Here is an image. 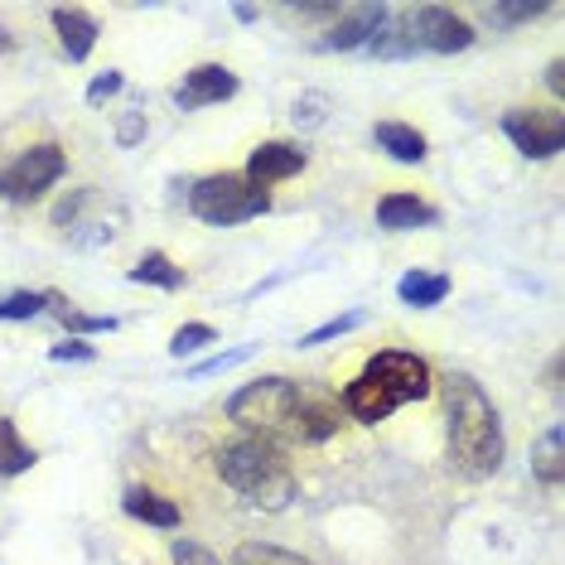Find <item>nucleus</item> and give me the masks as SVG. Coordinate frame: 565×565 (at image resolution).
<instances>
[{
    "mask_svg": "<svg viewBox=\"0 0 565 565\" xmlns=\"http://www.w3.org/2000/svg\"><path fill=\"white\" fill-rule=\"evenodd\" d=\"M34 449L20 440V430H15V420L10 416H0V479H15V473H30L34 469Z\"/></svg>",
    "mask_w": 565,
    "mask_h": 565,
    "instance_id": "aec40b11",
    "label": "nucleus"
},
{
    "mask_svg": "<svg viewBox=\"0 0 565 565\" xmlns=\"http://www.w3.org/2000/svg\"><path fill=\"white\" fill-rule=\"evenodd\" d=\"M140 140H146V111H126V117L117 121V146L131 150V146H140Z\"/></svg>",
    "mask_w": 565,
    "mask_h": 565,
    "instance_id": "c85d7f7f",
    "label": "nucleus"
},
{
    "mask_svg": "<svg viewBox=\"0 0 565 565\" xmlns=\"http://www.w3.org/2000/svg\"><path fill=\"white\" fill-rule=\"evenodd\" d=\"M121 87H126V78H121V73H117V68L97 73V78H93V83H87V107H102V102H107V97H117V93H121Z\"/></svg>",
    "mask_w": 565,
    "mask_h": 565,
    "instance_id": "bb28decb",
    "label": "nucleus"
},
{
    "mask_svg": "<svg viewBox=\"0 0 565 565\" xmlns=\"http://www.w3.org/2000/svg\"><path fill=\"white\" fill-rule=\"evenodd\" d=\"M435 392V372L420 353H406V349H382L372 353L363 372L343 387L339 406L349 411L358 426H377L387 420L392 411H402L406 402H426Z\"/></svg>",
    "mask_w": 565,
    "mask_h": 565,
    "instance_id": "7ed1b4c3",
    "label": "nucleus"
},
{
    "mask_svg": "<svg viewBox=\"0 0 565 565\" xmlns=\"http://www.w3.org/2000/svg\"><path fill=\"white\" fill-rule=\"evenodd\" d=\"M49 20H54V30H58V44H63V54H68V63H83L87 54L97 49V20L87 15V10L78 6H54L49 10Z\"/></svg>",
    "mask_w": 565,
    "mask_h": 565,
    "instance_id": "f8f14e48",
    "label": "nucleus"
},
{
    "mask_svg": "<svg viewBox=\"0 0 565 565\" xmlns=\"http://www.w3.org/2000/svg\"><path fill=\"white\" fill-rule=\"evenodd\" d=\"M372 140H377V150H387L396 164H420L426 160V136H420L416 126H406V121H377L372 126Z\"/></svg>",
    "mask_w": 565,
    "mask_h": 565,
    "instance_id": "2eb2a0df",
    "label": "nucleus"
},
{
    "mask_svg": "<svg viewBox=\"0 0 565 565\" xmlns=\"http://www.w3.org/2000/svg\"><path fill=\"white\" fill-rule=\"evenodd\" d=\"M561 445H565V430H561V426H551L542 440L532 445V473H536V479H542L546 488H561V479H565Z\"/></svg>",
    "mask_w": 565,
    "mask_h": 565,
    "instance_id": "6ab92c4d",
    "label": "nucleus"
},
{
    "mask_svg": "<svg viewBox=\"0 0 565 565\" xmlns=\"http://www.w3.org/2000/svg\"><path fill=\"white\" fill-rule=\"evenodd\" d=\"M503 136L522 150L526 160H551L565 150V111L542 107H512L503 117Z\"/></svg>",
    "mask_w": 565,
    "mask_h": 565,
    "instance_id": "0eeeda50",
    "label": "nucleus"
},
{
    "mask_svg": "<svg viewBox=\"0 0 565 565\" xmlns=\"http://www.w3.org/2000/svg\"><path fill=\"white\" fill-rule=\"evenodd\" d=\"M174 107L179 111H199V107H217V102L237 97V73L223 68V63H199L184 78L174 83Z\"/></svg>",
    "mask_w": 565,
    "mask_h": 565,
    "instance_id": "1a4fd4ad",
    "label": "nucleus"
},
{
    "mask_svg": "<svg viewBox=\"0 0 565 565\" xmlns=\"http://www.w3.org/2000/svg\"><path fill=\"white\" fill-rule=\"evenodd\" d=\"M445 455L449 469L469 483H483L503 469L508 440H503V416L488 402V392L465 372L445 377Z\"/></svg>",
    "mask_w": 565,
    "mask_h": 565,
    "instance_id": "f03ea898",
    "label": "nucleus"
},
{
    "mask_svg": "<svg viewBox=\"0 0 565 565\" xmlns=\"http://www.w3.org/2000/svg\"><path fill=\"white\" fill-rule=\"evenodd\" d=\"M49 358H54V363H93L97 349H93L87 339H63V343H54V349H49Z\"/></svg>",
    "mask_w": 565,
    "mask_h": 565,
    "instance_id": "cd10ccee",
    "label": "nucleus"
},
{
    "mask_svg": "<svg viewBox=\"0 0 565 565\" xmlns=\"http://www.w3.org/2000/svg\"><path fill=\"white\" fill-rule=\"evenodd\" d=\"M411 34H416L420 54H465L473 44V24L445 6H420L411 10Z\"/></svg>",
    "mask_w": 565,
    "mask_h": 565,
    "instance_id": "6e6552de",
    "label": "nucleus"
},
{
    "mask_svg": "<svg viewBox=\"0 0 565 565\" xmlns=\"http://www.w3.org/2000/svg\"><path fill=\"white\" fill-rule=\"evenodd\" d=\"M233 15H237L242 24H252V20H256V6H237V10H233Z\"/></svg>",
    "mask_w": 565,
    "mask_h": 565,
    "instance_id": "f704fd0d",
    "label": "nucleus"
},
{
    "mask_svg": "<svg viewBox=\"0 0 565 565\" xmlns=\"http://www.w3.org/2000/svg\"><path fill=\"white\" fill-rule=\"evenodd\" d=\"M387 15H392V10L387 6H372V0H367V6H343L339 15H333V24L324 30L319 49H329V54H333V49H343V54H349V49H367V40L382 30V24H387Z\"/></svg>",
    "mask_w": 565,
    "mask_h": 565,
    "instance_id": "9d476101",
    "label": "nucleus"
},
{
    "mask_svg": "<svg viewBox=\"0 0 565 565\" xmlns=\"http://www.w3.org/2000/svg\"><path fill=\"white\" fill-rule=\"evenodd\" d=\"M546 87H551L556 97H565V63H561V58L546 63Z\"/></svg>",
    "mask_w": 565,
    "mask_h": 565,
    "instance_id": "2f4dec72",
    "label": "nucleus"
},
{
    "mask_svg": "<svg viewBox=\"0 0 565 565\" xmlns=\"http://www.w3.org/2000/svg\"><path fill=\"white\" fill-rule=\"evenodd\" d=\"M551 6H542V0H526V6H483V20L493 24V30H518V24H532V20H542Z\"/></svg>",
    "mask_w": 565,
    "mask_h": 565,
    "instance_id": "4be33fe9",
    "label": "nucleus"
},
{
    "mask_svg": "<svg viewBox=\"0 0 565 565\" xmlns=\"http://www.w3.org/2000/svg\"><path fill=\"white\" fill-rule=\"evenodd\" d=\"M324 117H329V97L324 93H305L290 107V121L300 126V131H315V126H324Z\"/></svg>",
    "mask_w": 565,
    "mask_h": 565,
    "instance_id": "393cba45",
    "label": "nucleus"
},
{
    "mask_svg": "<svg viewBox=\"0 0 565 565\" xmlns=\"http://www.w3.org/2000/svg\"><path fill=\"white\" fill-rule=\"evenodd\" d=\"M131 286H160V290H184V266H174L164 252H146L140 262L126 271Z\"/></svg>",
    "mask_w": 565,
    "mask_h": 565,
    "instance_id": "a211bd4d",
    "label": "nucleus"
},
{
    "mask_svg": "<svg viewBox=\"0 0 565 565\" xmlns=\"http://www.w3.org/2000/svg\"><path fill=\"white\" fill-rule=\"evenodd\" d=\"M189 213L209 227H237V223H252V217L271 213V194L256 189L247 174H203L189 184Z\"/></svg>",
    "mask_w": 565,
    "mask_h": 565,
    "instance_id": "39448f33",
    "label": "nucleus"
},
{
    "mask_svg": "<svg viewBox=\"0 0 565 565\" xmlns=\"http://www.w3.org/2000/svg\"><path fill=\"white\" fill-rule=\"evenodd\" d=\"M170 556H174V565H223L209 546H199V542H174Z\"/></svg>",
    "mask_w": 565,
    "mask_h": 565,
    "instance_id": "7c9ffc66",
    "label": "nucleus"
},
{
    "mask_svg": "<svg viewBox=\"0 0 565 565\" xmlns=\"http://www.w3.org/2000/svg\"><path fill=\"white\" fill-rule=\"evenodd\" d=\"M546 387H551V392H561V358H551V367H546Z\"/></svg>",
    "mask_w": 565,
    "mask_h": 565,
    "instance_id": "473e14b6",
    "label": "nucleus"
},
{
    "mask_svg": "<svg viewBox=\"0 0 565 565\" xmlns=\"http://www.w3.org/2000/svg\"><path fill=\"white\" fill-rule=\"evenodd\" d=\"M233 565H310V561L295 556L286 546H271V542H242L233 551Z\"/></svg>",
    "mask_w": 565,
    "mask_h": 565,
    "instance_id": "412c9836",
    "label": "nucleus"
},
{
    "mask_svg": "<svg viewBox=\"0 0 565 565\" xmlns=\"http://www.w3.org/2000/svg\"><path fill=\"white\" fill-rule=\"evenodd\" d=\"M363 54L387 58V63H392V58H416L420 49H416V34H411V10H402V15H387V24L372 34Z\"/></svg>",
    "mask_w": 565,
    "mask_h": 565,
    "instance_id": "dca6fc26",
    "label": "nucleus"
},
{
    "mask_svg": "<svg viewBox=\"0 0 565 565\" xmlns=\"http://www.w3.org/2000/svg\"><path fill=\"white\" fill-rule=\"evenodd\" d=\"M63 174H68V156H63V146L40 140V146L20 150L10 164H0V199L6 203H40Z\"/></svg>",
    "mask_w": 565,
    "mask_h": 565,
    "instance_id": "423d86ee",
    "label": "nucleus"
},
{
    "mask_svg": "<svg viewBox=\"0 0 565 565\" xmlns=\"http://www.w3.org/2000/svg\"><path fill=\"white\" fill-rule=\"evenodd\" d=\"M217 479L262 512H286L290 498L300 493L286 445L262 440V435H237L217 449Z\"/></svg>",
    "mask_w": 565,
    "mask_h": 565,
    "instance_id": "20e7f679",
    "label": "nucleus"
},
{
    "mask_svg": "<svg viewBox=\"0 0 565 565\" xmlns=\"http://www.w3.org/2000/svg\"><path fill=\"white\" fill-rule=\"evenodd\" d=\"M396 295H402V305H411V310H435V305H445V295H449V276L406 271L402 280H396Z\"/></svg>",
    "mask_w": 565,
    "mask_h": 565,
    "instance_id": "f3484780",
    "label": "nucleus"
},
{
    "mask_svg": "<svg viewBox=\"0 0 565 565\" xmlns=\"http://www.w3.org/2000/svg\"><path fill=\"white\" fill-rule=\"evenodd\" d=\"M44 315V290H10L0 295V319L20 324V319H40Z\"/></svg>",
    "mask_w": 565,
    "mask_h": 565,
    "instance_id": "5701e85b",
    "label": "nucleus"
},
{
    "mask_svg": "<svg viewBox=\"0 0 565 565\" xmlns=\"http://www.w3.org/2000/svg\"><path fill=\"white\" fill-rule=\"evenodd\" d=\"M209 343H217V333H213L209 324H184V329H174V339H170V353H174V358H189V353L209 349Z\"/></svg>",
    "mask_w": 565,
    "mask_h": 565,
    "instance_id": "a878e982",
    "label": "nucleus"
},
{
    "mask_svg": "<svg viewBox=\"0 0 565 565\" xmlns=\"http://www.w3.org/2000/svg\"><path fill=\"white\" fill-rule=\"evenodd\" d=\"M227 420L276 445H324L339 430V402L290 377H256L227 402Z\"/></svg>",
    "mask_w": 565,
    "mask_h": 565,
    "instance_id": "f257e3e1",
    "label": "nucleus"
},
{
    "mask_svg": "<svg viewBox=\"0 0 565 565\" xmlns=\"http://www.w3.org/2000/svg\"><path fill=\"white\" fill-rule=\"evenodd\" d=\"M10 49H15V34H10L6 24H0V54H10Z\"/></svg>",
    "mask_w": 565,
    "mask_h": 565,
    "instance_id": "72a5a7b5",
    "label": "nucleus"
},
{
    "mask_svg": "<svg viewBox=\"0 0 565 565\" xmlns=\"http://www.w3.org/2000/svg\"><path fill=\"white\" fill-rule=\"evenodd\" d=\"M377 223L387 227V233H416V227L440 223V213H435L426 199H416V194H382L377 199Z\"/></svg>",
    "mask_w": 565,
    "mask_h": 565,
    "instance_id": "ddd939ff",
    "label": "nucleus"
},
{
    "mask_svg": "<svg viewBox=\"0 0 565 565\" xmlns=\"http://www.w3.org/2000/svg\"><path fill=\"white\" fill-rule=\"evenodd\" d=\"M252 358V349H233V353H217V358H209V363H199L194 372H189V377H213V372H227V367H237V363H247Z\"/></svg>",
    "mask_w": 565,
    "mask_h": 565,
    "instance_id": "c756f323",
    "label": "nucleus"
},
{
    "mask_svg": "<svg viewBox=\"0 0 565 565\" xmlns=\"http://www.w3.org/2000/svg\"><path fill=\"white\" fill-rule=\"evenodd\" d=\"M363 324H367V315H363V310H349V315L329 319V324L310 329V333L300 339V349H319V343H333V339H343V333H353V329H363Z\"/></svg>",
    "mask_w": 565,
    "mask_h": 565,
    "instance_id": "b1692460",
    "label": "nucleus"
},
{
    "mask_svg": "<svg viewBox=\"0 0 565 565\" xmlns=\"http://www.w3.org/2000/svg\"><path fill=\"white\" fill-rule=\"evenodd\" d=\"M121 508H126V518H136L146 526H160V532H174V526L184 522V512H179L174 498L156 493V488H126Z\"/></svg>",
    "mask_w": 565,
    "mask_h": 565,
    "instance_id": "4468645a",
    "label": "nucleus"
},
{
    "mask_svg": "<svg viewBox=\"0 0 565 565\" xmlns=\"http://www.w3.org/2000/svg\"><path fill=\"white\" fill-rule=\"evenodd\" d=\"M305 164H310L305 146H295V140H262V146L247 156V179L256 189H271L280 179H295Z\"/></svg>",
    "mask_w": 565,
    "mask_h": 565,
    "instance_id": "9b49d317",
    "label": "nucleus"
}]
</instances>
